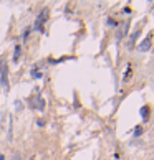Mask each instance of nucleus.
Instances as JSON below:
<instances>
[{
  "label": "nucleus",
  "mask_w": 154,
  "mask_h": 160,
  "mask_svg": "<svg viewBox=\"0 0 154 160\" xmlns=\"http://www.w3.org/2000/svg\"><path fill=\"white\" fill-rule=\"evenodd\" d=\"M30 107L32 109H38V111H43L45 109V99L41 97V96H37L35 99H30Z\"/></svg>",
  "instance_id": "7ed1b4c3"
},
{
  "label": "nucleus",
  "mask_w": 154,
  "mask_h": 160,
  "mask_svg": "<svg viewBox=\"0 0 154 160\" xmlns=\"http://www.w3.org/2000/svg\"><path fill=\"white\" fill-rule=\"evenodd\" d=\"M108 25L109 27H118V22L114 20V18H108Z\"/></svg>",
  "instance_id": "9b49d317"
},
{
  "label": "nucleus",
  "mask_w": 154,
  "mask_h": 160,
  "mask_svg": "<svg viewBox=\"0 0 154 160\" xmlns=\"http://www.w3.org/2000/svg\"><path fill=\"white\" fill-rule=\"evenodd\" d=\"M141 117H142V119L144 120H147L149 119V106H144V107H141Z\"/></svg>",
  "instance_id": "6e6552de"
},
{
  "label": "nucleus",
  "mask_w": 154,
  "mask_h": 160,
  "mask_svg": "<svg viewBox=\"0 0 154 160\" xmlns=\"http://www.w3.org/2000/svg\"><path fill=\"white\" fill-rule=\"evenodd\" d=\"M37 124H38V126H40V127H43V126H45V122H43V120H41V119H38V120H37Z\"/></svg>",
  "instance_id": "dca6fc26"
},
{
  "label": "nucleus",
  "mask_w": 154,
  "mask_h": 160,
  "mask_svg": "<svg viewBox=\"0 0 154 160\" xmlns=\"http://www.w3.org/2000/svg\"><path fill=\"white\" fill-rule=\"evenodd\" d=\"M126 32H128V22H124V23H123V27H121V30L118 32V35H116V40L121 41V38L126 35Z\"/></svg>",
  "instance_id": "39448f33"
},
{
  "label": "nucleus",
  "mask_w": 154,
  "mask_h": 160,
  "mask_svg": "<svg viewBox=\"0 0 154 160\" xmlns=\"http://www.w3.org/2000/svg\"><path fill=\"white\" fill-rule=\"evenodd\" d=\"M151 43H153V33H149L146 38L138 45V50H139V51H149V50H151Z\"/></svg>",
  "instance_id": "20e7f679"
},
{
  "label": "nucleus",
  "mask_w": 154,
  "mask_h": 160,
  "mask_svg": "<svg viewBox=\"0 0 154 160\" xmlns=\"http://www.w3.org/2000/svg\"><path fill=\"white\" fill-rule=\"evenodd\" d=\"M129 74H131V68L128 66V71L124 73V81H128V79H129Z\"/></svg>",
  "instance_id": "f8f14e48"
},
{
  "label": "nucleus",
  "mask_w": 154,
  "mask_h": 160,
  "mask_svg": "<svg viewBox=\"0 0 154 160\" xmlns=\"http://www.w3.org/2000/svg\"><path fill=\"white\" fill-rule=\"evenodd\" d=\"M30 74H32V78H33V79H40V78H43V73H40V71H38V66H37V65L32 68Z\"/></svg>",
  "instance_id": "0eeeda50"
},
{
  "label": "nucleus",
  "mask_w": 154,
  "mask_h": 160,
  "mask_svg": "<svg viewBox=\"0 0 154 160\" xmlns=\"http://www.w3.org/2000/svg\"><path fill=\"white\" fill-rule=\"evenodd\" d=\"M20 54H22V46L20 45H15V50H14V63H18V60H20Z\"/></svg>",
  "instance_id": "423d86ee"
},
{
  "label": "nucleus",
  "mask_w": 154,
  "mask_h": 160,
  "mask_svg": "<svg viewBox=\"0 0 154 160\" xmlns=\"http://www.w3.org/2000/svg\"><path fill=\"white\" fill-rule=\"evenodd\" d=\"M15 107H17L18 111H20V109H22V102H20V101H17V102H15Z\"/></svg>",
  "instance_id": "4468645a"
},
{
  "label": "nucleus",
  "mask_w": 154,
  "mask_h": 160,
  "mask_svg": "<svg viewBox=\"0 0 154 160\" xmlns=\"http://www.w3.org/2000/svg\"><path fill=\"white\" fill-rule=\"evenodd\" d=\"M134 137H139V135H141V134H142V127H141V126H136V129H134Z\"/></svg>",
  "instance_id": "9d476101"
},
{
  "label": "nucleus",
  "mask_w": 154,
  "mask_h": 160,
  "mask_svg": "<svg viewBox=\"0 0 154 160\" xmlns=\"http://www.w3.org/2000/svg\"><path fill=\"white\" fill-rule=\"evenodd\" d=\"M124 13H131V8H129V7H124Z\"/></svg>",
  "instance_id": "f3484780"
},
{
  "label": "nucleus",
  "mask_w": 154,
  "mask_h": 160,
  "mask_svg": "<svg viewBox=\"0 0 154 160\" xmlns=\"http://www.w3.org/2000/svg\"><path fill=\"white\" fill-rule=\"evenodd\" d=\"M12 160H20V155H18V153H14V155H12Z\"/></svg>",
  "instance_id": "2eb2a0df"
},
{
  "label": "nucleus",
  "mask_w": 154,
  "mask_h": 160,
  "mask_svg": "<svg viewBox=\"0 0 154 160\" xmlns=\"http://www.w3.org/2000/svg\"><path fill=\"white\" fill-rule=\"evenodd\" d=\"M48 8H43L40 13H38V17H37V20H35V25H33V28L35 30H38V32H45V22H47V18H48Z\"/></svg>",
  "instance_id": "f03ea898"
},
{
  "label": "nucleus",
  "mask_w": 154,
  "mask_h": 160,
  "mask_svg": "<svg viewBox=\"0 0 154 160\" xmlns=\"http://www.w3.org/2000/svg\"><path fill=\"white\" fill-rule=\"evenodd\" d=\"M28 33H30V28H27V30L23 32V36H22V38H23V40H27V38H28Z\"/></svg>",
  "instance_id": "ddd939ff"
},
{
  "label": "nucleus",
  "mask_w": 154,
  "mask_h": 160,
  "mask_svg": "<svg viewBox=\"0 0 154 160\" xmlns=\"http://www.w3.org/2000/svg\"><path fill=\"white\" fill-rule=\"evenodd\" d=\"M138 36H139V30H138V32H134V33L131 35V40H129V46H133V43L136 41V38H138Z\"/></svg>",
  "instance_id": "1a4fd4ad"
},
{
  "label": "nucleus",
  "mask_w": 154,
  "mask_h": 160,
  "mask_svg": "<svg viewBox=\"0 0 154 160\" xmlns=\"http://www.w3.org/2000/svg\"><path fill=\"white\" fill-rule=\"evenodd\" d=\"M0 84L3 87L5 94H8L10 91V84H8V68H7V63L0 61Z\"/></svg>",
  "instance_id": "f257e3e1"
},
{
  "label": "nucleus",
  "mask_w": 154,
  "mask_h": 160,
  "mask_svg": "<svg viewBox=\"0 0 154 160\" xmlns=\"http://www.w3.org/2000/svg\"><path fill=\"white\" fill-rule=\"evenodd\" d=\"M0 160H5V157H3V155H0Z\"/></svg>",
  "instance_id": "a211bd4d"
}]
</instances>
